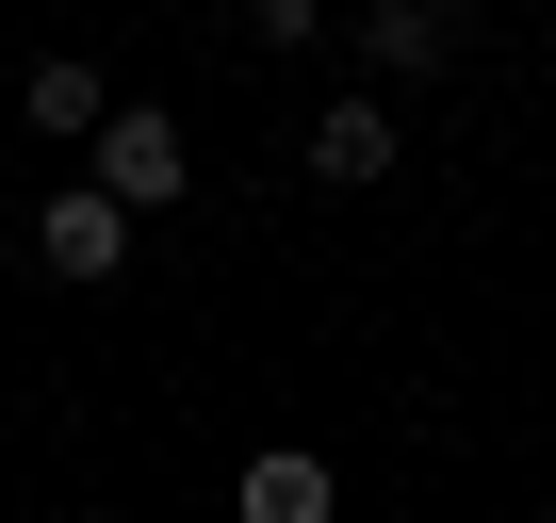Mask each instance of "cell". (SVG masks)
I'll list each match as a JSON object with an SVG mask.
<instances>
[{
  "instance_id": "7a4b0ae2",
  "label": "cell",
  "mask_w": 556,
  "mask_h": 523,
  "mask_svg": "<svg viewBox=\"0 0 556 523\" xmlns=\"http://www.w3.org/2000/svg\"><path fill=\"white\" fill-rule=\"evenodd\" d=\"M393 148H409V115L344 82V99H328V115L295 131V180H328V196H377V180H393Z\"/></svg>"
},
{
  "instance_id": "3957f363",
  "label": "cell",
  "mask_w": 556,
  "mask_h": 523,
  "mask_svg": "<svg viewBox=\"0 0 556 523\" xmlns=\"http://www.w3.org/2000/svg\"><path fill=\"white\" fill-rule=\"evenodd\" d=\"M344 50H361L377 82H442V66H458V0H361Z\"/></svg>"
},
{
  "instance_id": "8992f818",
  "label": "cell",
  "mask_w": 556,
  "mask_h": 523,
  "mask_svg": "<svg viewBox=\"0 0 556 523\" xmlns=\"http://www.w3.org/2000/svg\"><path fill=\"white\" fill-rule=\"evenodd\" d=\"M17 99H34V131H83V148H99V131L131 115V99H115V82L83 66V50H34V82H17Z\"/></svg>"
},
{
  "instance_id": "277c9868",
  "label": "cell",
  "mask_w": 556,
  "mask_h": 523,
  "mask_svg": "<svg viewBox=\"0 0 556 523\" xmlns=\"http://www.w3.org/2000/svg\"><path fill=\"white\" fill-rule=\"evenodd\" d=\"M229 523H344V474H328L312 442H262V458L229 474Z\"/></svg>"
},
{
  "instance_id": "5b68a950",
  "label": "cell",
  "mask_w": 556,
  "mask_h": 523,
  "mask_svg": "<svg viewBox=\"0 0 556 523\" xmlns=\"http://www.w3.org/2000/svg\"><path fill=\"white\" fill-rule=\"evenodd\" d=\"M34 262H50V279H115V262H131V213H115L99 180H66V196L34 213Z\"/></svg>"
},
{
  "instance_id": "52a82bcc",
  "label": "cell",
  "mask_w": 556,
  "mask_h": 523,
  "mask_svg": "<svg viewBox=\"0 0 556 523\" xmlns=\"http://www.w3.org/2000/svg\"><path fill=\"white\" fill-rule=\"evenodd\" d=\"M66 523H99V507H66Z\"/></svg>"
},
{
  "instance_id": "6da1fadb",
  "label": "cell",
  "mask_w": 556,
  "mask_h": 523,
  "mask_svg": "<svg viewBox=\"0 0 556 523\" xmlns=\"http://www.w3.org/2000/svg\"><path fill=\"white\" fill-rule=\"evenodd\" d=\"M83 180H99V196H115V213H131V229H148V213H164V196H197V131H180V115H164V99H131V115H115V131H99V148H83Z\"/></svg>"
}]
</instances>
